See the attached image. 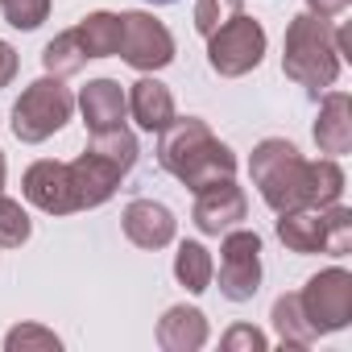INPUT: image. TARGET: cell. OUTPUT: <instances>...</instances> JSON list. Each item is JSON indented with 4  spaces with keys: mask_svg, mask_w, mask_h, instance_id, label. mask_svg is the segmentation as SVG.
<instances>
[{
    "mask_svg": "<svg viewBox=\"0 0 352 352\" xmlns=\"http://www.w3.org/2000/svg\"><path fill=\"white\" fill-rule=\"evenodd\" d=\"M220 294L228 302H249L261 286V236L245 228H228L220 245Z\"/></svg>",
    "mask_w": 352,
    "mask_h": 352,
    "instance_id": "obj_9",
    "label": "cell"
},
{
    "mask_svg": "<svg viewBox=\"0 0 352 352\" xmlns=\"http://www.w3.org/2000/svg\"><path fill=\"white\" fill-rule=\"evenodd\" d=\"M0 9L13 30H38L50 17V0H0Z\"/></svg>",
    "mask_w": 352,
    "mask_h": 352,
    "instance_id": "obj_25",
    "label": "cell"
},
{
    "mask_svg": "<svg viewBox=\"0 0 352 352\" xmlns=\"http://www.w3.org/2000/svg\"><path fill=\"white\" fill-rule=\"evenodd\" d=\"M282 71L286 79H294L307 91L331 87L340 75V50H336V30L315 17V13H298L286 25V42H282Z\"/></svg>",
    "mask_w": 352,
    "mask_h": 352,
    "instance_id": "obj_4",
    "label": "cell"
},
{
    "mask_svg": "<svg viewBox=\"0 0 352 352\" xmlns=\"http://www.w3.org/2000/svg\"><path fill=\"white\" fill-rule=\"evenodd\" d=\"M212 274H216L212 253H208L199 241H183L179 253H174V278H179L191 294H204V290L212 286Z\"/></svg>",
    "mask_w": 352,
    "mask_h": 352,
    "instance_id": "obj_20",
    "label": "cell"
},
{
    "mask_svg": "<svg viewBox=\"0 0 352 352\" xmlns=\"http://www.w3.org/2000/svg\"><path fill=\"white\" fill-rule=\"evenodd\" d=\"M21 191L46 216H71V212H79V195H75L71 166L67 162H34L25 170V179H21Z\"/></svg>",
    "mask_w": 352,
    "mask_h": 352,
    "instance_id": "obj_11",
    "label": "cell"
},
{
    "mask_svg": "<svg viewBox=\"0 0 352 352\" xmlns=\"http://www.w3.org/2000/svg\"><path fill=\"white\" fill-rule=\"evenodd\" d=\"M278 241L290 253H331L344 257L352 249V212L331 208H294L278 216Z\"/></svg>",
    "mask_w": 352,
    "mask_h": 352,
    "instance_id": "obj_5",
    "label": "cell"
},
{
    "mask_svg": "<svg viewBox=\"0 0 352 352\" xmlns=\"http://www.w3.org/2000/svg\"><path fill=\"white\" fill-rule=\"evenodd\" d=\"M245 212H249V199L232 179H220V183H208L204 191H195V228L208 236L236 228L245 220Z\"/></svg>",
    "mask_w": 352,
    "mask_h": 352,
    "instance_id": "obj_12",
    "label": "cell"
},
{
    "mask_svg": "<svg viewBox=\"0 0 352 352\" xmlns=\"http://www.w3.org/2000/svg\"><path fill=\"white\" fill-rule=\"evenodd\" d=\"M120 58L137 71H162L174 63V38L149 13H120Z\"/></svg>",
    "mask_w": 352,
    "mask_h": 352,
    "instance_id": "obj_10",
    "label": "cell"
},
{
    "mask_svg": "<svg viewBox=\"0 0 352 352\" xmlns=\"http://www.w3.org/2000/svg\"><path fill=\"white\" fill-rule=\"evenodd\" d=\"M5 348H9V352H58L63 340H58L54 331L38 327V323H21V327H13V331L5 336Z\"/></svg>",
    "mask_w": 352,
    "mask_h": 352,
    "instance_id": "obj_23",
    "label": "cell"
},
{
    "mask_svg": "<svg viewBox=\"0 0 352 352\" xmlns=\"http://www.w3.org/2000/svg\"><path fill=\"white\" fill-rule=\"evenodd\" d=\"M249 174H253V187L261 191V199L278 216L294 212V208H331L344 195V170L336 157L307 162L282 137H265L253 149Z\"/></svg>",
    "mask_w": 352,
    "mask_h": 352,
    "instance_id": "obj_1",
    "label": "cell"
},
{
    "mask_svg": "<svg viewBox=\"0 0 352 352\" xmlns=\"http://www.w3.org/2000/svg\"><path fill=\"white\" fill-rule=\"evenodd\" d=\"M265 58V30L253 17H232L208 38V63L224 79H241Z\"/></svg>",
    "mask_w": 352,
    "mask_h": 352,
    "instance_id": "obj_7",
    "label": "cell"
},
{
    "mask_svg": "<svg viewBox=\"0 0 352 352\" xmlns=\"http://www.w3.org/2000/svg\"><path fill=\"white\" fill-rule=\"evenodd\" d=\"M298 302H302V315L315 327V336H327V331L348 327V319H352V274L340 270V265L315 274L298 290Z\"/></svg>",
    "mask_w": 352,
    "mask_h": 352,
    "instance_id": "obj_8",
    "label": "cell"
},
{
    "mask_svg": "<svg viewBox=\"0 0 352 352\" xmlns=\"http://www.w3.org/2000/svg\"><path fill=\"white\" fill-rule=\"evenodd\" d=\"M241 5H245V0H199V5H195V30L204 38H212L220 25L241 17Z\"/></svg>",
    "mask_w": 352,
    "mask_h": 352,
    "instance_id": "obj_24",
    "label": "cell"
},
{
    "mask_svg": "<svg viewBox=\"0 0 352 352\" xmlns=\"http://www.w3.org/2000/svg\"><path fill=\"white\" fill-rule=\"evenodd\" d=\"M17 79V50L9 42H0V87H9Z\"/></svg>",
    "mask_w": 352,
    "mask_h": 352,
    "instance_id": "obj_27",
    "label": "cell"
},
{
    "mask_svg": "<svg viewBox=\"0 0 352 352\" xmlns=\"http://www.w3.org/2000/svg\"><path fill=\"white\" fill-rule=\"evenodd\" d=\"M315 145L319 153H348L352 149V100L344 91H331L319 108V120H315Z\"/></svg>",
    "mask_w": 352,
    "mask_h": 352,
    "instance_id": "obj_15",
    "label": "cell"
},
{
    "mask_svg": "<svg viewBox=\"0 0 352 352\" xmlns=\"http://www.w3.org/2000/svg\"><path fill=\"white\" fill-rule=\"evenodd\" d=\"M0 191H5V153H0Z\"/></svg>",
    "mask_w": 352,
    "mask_h": 352,
    "instance_id": "obj_29",
    "label": "cell"
},
{
    "mask_svg": "<svg viewBox=\"0 0 352 352\" xmlns=\"http://www.w3.org/2000/svg\"><path fill=\"white\" fill-rule=\"evenodd\" d=\"M157 162H162V170H170L191 191H204L208 183H220V179H232L236 174V153L199 116H183V120L174 116L162 129Z\"/></svg>",
    "mask_w": 352,
    "mask_h": 352,
    "instance_id": "obj_2",
    "label": "cell"
},
{
    "mask_svg": "<svg viewBox=\"0 0 352 352\" xmlns=\"http://www.w3.org/2000/svg\"><path fill=\"white\" fill-rule=\"evenodd\" d=\"M120 224H124V236L137 249H166L174 241V228H179L174 212L166 204H153V199H133L124 208Z\"/></svg>",
    "mask_w": 352,
    "mask_h": 352,
    "instance_id": "obj_13",
    "label": "cell"
},
{
    "mask_svg": "<svg viewBox=\"0 0 352 352\" xmlns=\"http://www.w3.org/2000/svg\"><path fill=\"white\" fill-rule=\"evenodd\" d=\"M265 344H270V340H265L253 323H236V327L220 340L224 352H265Z\"/></svg>",
    "mask_w": 352,
    "mask_h": 352,
    "instance_id": "obj_26",
    "label": "cell"
},
{
    "mask_svg": "<svg viewBox=\"0 0 352 352\" xmlns=\"http://www.w3.org/2000/svg\"><path fill=\"white\" fill-rule=\"evenodd\" d=\"M67 166H71V183H75V195H79V212L100 208L116 195L120 179L137 166V137L124 124L91 133V145Z\"/></svg>",
    "mask_w": 352,
    "mask_h": 352,
    "instance_id": "obj_3",
    "label": "cell"
},
{
    "mask_svg": "<svg viewBox=\"0 0 352 352\" xmlns=\"http://www.w3.org/2000/svg\"><path fill=\"white\" fill-rule=\"evenodd\" d=\"M157 344L166 352H195L208 344V319L199 307H170L157 319Z\"/></svg>",
    "mask_w": 352,
    "mask_h": 352,
    "instance_id": "obj_16",
    "label": "cell"
},
{
    "mask_svg": "<svg viewBox=\"0 0 352 352\" xmlns=\"http://www.w3.org/2000/svg\"><path fill=\"white\" fill-rule=\"evenodd\" d=\"M83 63H87V54H83V46H79L75 30L58 34V38H54V42L42 50V67H46L50 75H58V79H67V75L83 71Z\"/></svg>",
    "mask_w": 352,
    "mask_h": 352,
    "instance_id": "obj_21",
    "label": "cell"
},
{
    "mask_svg": "<svg viewBox=\"0 0 352 352\" xmlns=\"http://www.w3.org/2000/svg\"><path fill=\"white\" fill-rule=\"evenodd\" d=\"M30 232H34V224H30L25 208H21L17 199H5V195H0V245H5V249H17V245L30 241Z\"/></svg>",
    "mask_w": 352,
    "mask_h": 352,
    "instance_id": "obj_22",
    "label": "cell"
},
{
    "mask_svg": "<svg viewBox=\"0 0 352 352\" xmlns=\"http://www.w3.org/2000/svg\"><path fill=\"white\" fill-rule=\"evenodd\" d=\"M79 108H83V124L91 133H104V129H120L124 124L129 100H124V91H120L116 79H91L79 91Z\"/></svg>",
    "mask_w": 352,
    "mask_h": 352,
    "instance_id": "obj_14",
    "label": "cell"
},
{
    "mask_svg": "<svg viewBox=\"0 0 352 352\" xmlns=\"http://www.w3.org/2000/svg\"><path fill=\"white\" fill-rule=\"evenodd\" d=\"M348 9V0H307V13H315V17H323V21H331L336 13H344Z\"/></svg>",
    "mask_w": 352,
    "mask_h": 352,
    "instance_id": "obj_28",
    "label": "cell"
},
{
    "mask_svg": "<svg viewBox=\"0 0 352 352\" xmlns=\"http://www.w3.org/2000/svg\"><path fill=\"white\" fill-rule=\"evenodd\" d=\"M149 5H179V0H149Z\"/></svg>",
    "mask_w": 352,
    "mask_h": 352,
    "instance_id": "obj_30",
    "label": "cell"
},
{
    "mask_svg": "<svg viewBox=\"0 0 352 352\" xmlns=\"http://www.w3.org/2000/svg\"><path fill=\"white\" fill-rule=\"evenodd\" d=\"M75 38L87 58H112L120 54V17L116 13H87L75 25Z\"/></svg>",
    "mask_w": 352,
    "mask_h": 352,
    "instance_id": "obj_18",
    "label": "cell"
},
{
    "mask_svg": "<svg viewBox=\"0 0 352 352\" xmlns=\"http://www.w3.org/2000/svg\"><path fill=\"white\" fill-rule=\"evenodd\" d=\"M274 331H278V340H282V348H311L319 336H315V327L307 323V315H302V302H298V294H282L278 302H274Z\"/></svg>",
    "mask_w": 352,
    "mask_h": 352,
    "instance_id": "obj_19",
    "label": "cell"
},
{
    "mask_svg": "<svg viewBox=\"0 0 352 352\" xmlns=\"http://www.w3.org/2000/svg\"><path fill=\"white\" fill-rule=\"evenodd\" d=\"M124 100H129L133 120H137L145 133H162V129L174 120V96H170V87L157 83V79H137Z\"/></svg>",
    "mask_w": 352,
    "mask_h": 352,
    "instance_id": "obj_17",
    "label": "cell"
},
{
    "mask_svg": "<svg viewBox=\"0 0 352 352\" xmlns=\"http://www.w3.org/2000/svg\"><path fill=\"white\" fill-rule=\"evenodd\" d=\"M71 112H75V96L63 87L58 75H46V79L30 83L21 91V100L13 104V133H17V141L38 145L46 137H54L71 120Z\"/></svg>",
    "mask_w": 352,
    "mask_h": 352,
    "instance_id": "obj_6",
    "label": "cell"
}]
</instances>
